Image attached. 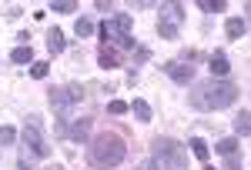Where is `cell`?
Segmentation results:
<instances>
[{"instance_id": "7", "label": "cell", "mask_w": 251, "mask_h": 170, "mask_svg": "<svg viewBox=\"0 0 251 170\" xmlns=\"http://www.w3.org/2000/svg\"><path fill=\"white\" fill-rule=\"evenodd\" d=\"M161 70L171 77L174 84H181V87L194 84V64H184V60H168V64H161Z\"/></svg>"}, {"instance_id": "29", "label": "cell", "mask_w": 251, "mask_h": 170, "mask_svg": "<svg viewBox=\"0 0 251 170\" xmlns=\"http://www.w3.org/2000/svg\"><path fill=\"white\" fill-rule=\"evenodd\" d=\"M137 170H161V167H157L154 160H144V164H141V167H137Z\"/></svg>"}, {"instance_id": "6", "label": "cell", "mask_w": 251, "mask_h": 170, "mask_svg": "<svg viewBox=\"0 0 251 170\" xmlns=\"http://www.w3.org/2000/svg\"><path fill=\"white\" fill-rule=\"evenodd\" d=\"M131 27H134L131 14H117V17H107L100 27H97V30H100V40H104V43H114L117 37L131 34Z\"/></svg>"}, {"instance_id": "14", "label": "cell", "mask_w": 251, "mask_h": 170, "mask_svg": "<svg viewBox=\"0 0 251 170\" xmlns=\"http://www.w3.org/2000/svg\"><path fill=\"white\" fill-rule=\"evenodd\" d=\"M64 47H67L64 30H50V34H47V50H50V54H64Z\"/></svg>"}, {"instance_id": "27", "label": "cell", "mask_w": 251, "mask_h": 170, "mask_svg": "<svg viewBox=\"0 0 251 170\" xmlns=\"http://www.w3.org/2000/svg\"><path fill=\"white\" fill-rule=\"evenodd\" d=\"M144 60H151V50H148V47H137L134 50V64H144Z\"/></svg>"}, {"instance_id": "13", "label": "cell", "mask_w": 251, "mask_h": 170, "mask_svg": "<svg viewBox=\"0 0 251 170\" xmlns=\"http://www.w3.org/2000/svg\"><path fill=\"white\" fill-rule=\"evenodd\" d=\"M127 110L134 113L141 124H151V120H154V110H151V104H148V100H141V97H137L134 104H127Z\"/></svg>"}, {"instance_id": "15", "label": "cell", "mask_w": 251, "mask_h": 170, "mask_svg": "<svg viewBox=\"0 0 251 170\" xmlns=\"http://www.w3.org/2000/svg\"><path fill=\"white\" fill-rule=\"evenodd\" d=\"M10 60H14V64H20V67L34 64V50H30V43H27V47H24V43H20V47H14V54H10Z\"/></svg>"}, {"instance_id": "2", "label": "cell", "mask_w": 251, "mask_h": 170, "mask_svg": "<svg viewBox=\"0 0 251 170\" xmlns=\"http://www.w3.org/2000/svg\"><path fill=\"white\" fill-rule=\"evenodd\" d=\"M124 157H127V144H124V137H117V133L104 130V133H97L94 140L87 144V160H91V167H94V170L121 167Z\"/></svg>"}, {"instance_id": "1", "label": "cell", "mask_w": 251, "mask_h": 170, "mask_svg": "<svg viewBox=\"0 0 251 170\" xmlns=\"http://www.w3.org/2000/svg\"><path fill=\"white\" fill-rule=\"evenodd\" d=\"M238 100V87H234L228 77H211V80H201L194 84L191 94H188V104H191L198 113H214L225 110Z\"/></svg>"}, {"instance_id": "19", "label": "cell", "mask_w": 251, "mask_h": 170, "mask_svg": "<svg viewBox=\"0 0 251 170\" xmlns=\"http://www.w3.org/2000/svg\"><path fill=\"white\" fill-rule=\"evenodd\" d=\"M214 150L225 153V157H228V153H238V137H225V140H218V144H214Z\"/></svg>"}, {"instance_id": "21", "label": "cell", "mask_w": 251, "mask_h": 170, "mask_svg": "<svg viewBox=\"0 0 251 170\" xmlns=\"http://www.w3.org/2000/svg\"><path fill=\"white\" fill-rule=\"evenodd\" d=\"M198 7H201L204 14H218V10H225L228 3H225V0H198Z\"/></svg>"}, {"instance_id": "5", "label": "cell", "mask_w": 251, "mask_h": 170, "mask_svg": "<svg viewBox=\"0 0 251 170\" xmlns=\"http://www.w3.org/2000/svg\"><path fill=\"white\" fill-rule=\"evenodd\" d=\"M181 23H184V7H181V3H161L157 34L164 40H177L181 37Z\"/></svg>"}, {"instance_id": "4", "label": "cell", "mask_w": 251, "mask_h": 170, "mask_svg": "<svg viewBox=\"0 0 251 170\" xmlns=\"http://www.w3.org/2000/svg\"><path fill=\"white\" fill-rule=\"evenodd\" d=\"M151 160L161 170H188V150H184V144H177L171 137L151 140Z\"/></svg>"}, {"instance_id": "12", "label": "cell", "mask_w": 251, "mask_h": 170, "mask_svg": "<svg viewBox=\"0 0 251 170\" xmlns=\"http://www.w3.org/2000/svg\"><path fill=\"white\" fill-rule=\"evenodd\" d=\"M225 34H228V40H241L245 34H248V20H245V17H228Z\"/></svg>"}, {"instance_id": "30", "label": "cell", "mask_w": 251, "mask_h": 170, "mask_svg": "<svg viewBox=\"0 0 251 170\" xmlns=\"http://www.w3.org/2000/svg\"><path fill=\"white\" fill-rule=\"evenodd\" d=\"M47 170H64V167H57V164H54V167H47Z\"/></svg>"}, {"instance_id": "22", "label": "cell", "mask_w": 251, "mask_h": 170, "mask_svg": "<svg viewBox=\"0 0 251 170\" xmlns=\"http://www.w3.org/2000/svg\"><path fill=\"white\" fill-rule=\"evenodd\" d=\"M50 10H54V14H74V10H77V3H74V0H54V3H50Z\"/></svg>"}, {"instance_id": "17", "label": "cell", "mask_w": 251, "mask_h": 170, "mask_svg": "<svg viewBox=\"0 0 251 170\" xmlns=\"http://www.w3.org/2000/svg\"><path fill=\"white\" fill-rule=\"evenodd\" d=\"M188 144H191V153L198 157V160H208V153H211V147H208V144H204L201 137H194V140H188Z\"/></svg>"}, {"instance_id": "10", "label": "cell", "mask_w": 251, "mask_h": 170, "mask_svg": "<svg viewBox=\"0 0 251 170\" xmlns=\"http://www.w3.org/2000/svg\"><path fill=\"white\" fill-rule=\"evenodd\" d=\"M208 67H211V77H228L231 60H228V54H225V50H214V54L208 57Z\"/></svg>"}, {"instance_id": "25", "label": "cell", "mask_w": 251, "mask_h": 170, "mask_svg": "<svg viewBox=\"0 0 251 170\" xmlns=\"http://www.w3.org/2000/svg\"><path fill=\"white\" fill-rule=\"evenodd\" d=\"M64 90L71 94V100H74V104H80V100H84V87H80V84H67Z\"/></svg>"}, {"instance_id": "16", "label": "cell", "mask_w": 251, "mask_h": 170, "mask_svg": "<svg viewBox=\"0 0 251 170\" xmlns=\"http://www.w3.org/2000/svg\"><path fill=\"white\" fill-rule=\"evenodd\" d=\"M74 34H77L80 40L91 37V34H94V20H91V17H77V23H74Z\"/></svg>"}, {"instance_id": "9", "label": "cell", "mask_w": 251, "mask_h": 170, "mask_svg": "<svg viewBox=\"0 0 251 170\" xmlns=\"http://www.w3.org/2000/svg\"><path fill=\"white\" fill-rule=\"evenodd\" d=\"M87 133H91V117H77V120L67 127V137H64V140H71V144H87Z\"/></svg>"}, {"instance_id": "8", "label": "cell", "mask_w": 251, "mask_h": 170, "mask_svg": "<svg viewBox=\"0 0 251 170\" xmlns=\"http://www.w3.org/2000/svg\"><path fill=\"white\" fill-rule=\"evenodd\" d=\"M50 107L57 110V117H71L74 100H71V94H67L64 87H50Z\"/></svg>"}, {"instance_id": "28", "label": "cell", "mask_w": 251, "mask_h": 170, "mask_svg": "<svg viewBox=\"0 0 251 170\" xmlns=\"http://www.w3.org/2000/svg\"><path fill=\"white\" fill-rule=\"evenodd\" d=\"M225 170H241V160H238L234 153H228V164H225Z\"/></svg>"}, {"instance_id": "3", "label": "cell", "mask_w": 251, "mask_h": 170, "mask_svg": "<svg viewBox=\"0 0 251 170\" xmlns=\"http://www.w3.org/2000/svg\"><path fill=\"white\" fill-rule=\"evenodd\" d=\"M20 144H24L20 170H30V167H34V160H47V157H50V147H47V137H44V130H40V120H37V117H30V120H27Z\"/></svg>"}, {"instance_id": "18", "label": "cell", "mask_w": 251, "mask_h": 170, "mask_svg": "<svg viewBox=\"0 0 251 170\" xmlns=\"http://www.w3.org/2000/svg\"><path fill=\"white\" fill-rule=\"evenodd\" d=\"M251 113L248 110H241L238 117H234V133H241V137H248V130H251V120H248Z\"/></svg>"}, {"instance_id": "11", "label": "cell", "mask_w": 251, "mask_h": 170, "mask_svg": "<svg viewBox=\"0 0 251 170\" xmlns=\"http://www.w3.org/2000/svg\"><path fill=\"white\" fill-rule=\"evenodd\" d=\"M97 67H104V70H114V67H121V54H117L111 43H104V47L97 50Z\"/></svg>"}, {"instance_id": "20", "label": "cell", "mask_w": 251, "mask_h": 170, "mask_svg": "<svg viewBox=\"0 0 251 170\" xmlns=\"http://www.w3.org/2000/svg\"><path fill=\"white\" fill-rule=\"evenodd\" d=\"M47 74H50V64H44V60H34V64H30V77H34V80H44Z\"/></svg>"}, {"instance_id": "24", "label": "cell", "mask_w": 251, "mask_h": 170, "mask_svg": "<svg viewBox=\"0 0 251 170\" xmlns=\"http://www.w3.org/2000/svg\"><path fill=\"white\" fill-rule=\"evenodd\" d=\"M17 144V130L14 127H0V147H14Z\"/></svg>"}, {"instance_id": "26", "label": "cell", "mask_w": 251, "mask_h": 170, "mask_svg": "<svg viewBox=\"0 0 251 170\" xmlns=\"http://www.w3.org/2000/svg\"><path fill=\"white\" fill-rule=\"evenodd\" d=\"M107 110L114 113V117H121V113H127V104H124V100H111V104H107Z\"/></svg>"}, {"instance_id": "23", "label": "cell", "mask_w": 251, "mask_h": 170, "mask_svg": "<svg viewBox=\"0 0 251 170\" xmlns=\"http://www.w3.org/2000/svg\"><path fill=\"white\" fill-rule=\"evenodd\" d=\"M111 47H114V50H137V40L131 37V34H124V37H117Z\"/></svg>"}, {"instance_id": "31", "label": "cell", "mask_w": 251, "mask_h": 170, "mask_svg": "<svg viewBox=\"0 0 251 170\" xmlns=\"http://www.w3.org/2000/svg\"><path fill=\"white\" fill-rule=\"evenodd\" d=\"M204 170H214V167H204Z\"/></svg>"}]
</instances>
